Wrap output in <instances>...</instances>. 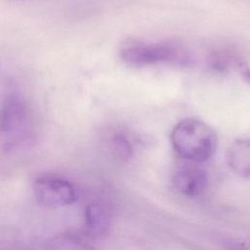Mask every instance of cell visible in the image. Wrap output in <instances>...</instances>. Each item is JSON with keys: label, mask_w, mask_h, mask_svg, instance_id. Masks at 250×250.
I'll return each instance as SVG.
<instances>
[{"label": "cell", "mask_w": 250, "mask_h": 250, "mask_svg": "<svg viewBox=\"0 0 250 250\" xmlns=\"http://www.w3.org/2000/svg\"><path fill=\"white\" fill-rule=\"evenodd\" d=\"M170 139L175 151L182 158L193 163L208 161L218 146V137L214 129L196 118H186L178 122Z\"/></svg>", "instance_id": "obj_1"}, {"label": "cell", "mask_w": 250, "mask_h": 250, "mask_svg": "<svg viewBox=\"0 0 250 250\" xmlns=\"http://www.w3.org/2000/svg\"><path fill=\"white\" fill-rule=\"evenodd\" d=\"M34 115L26 99L9 93L0 102V139L7 149L29 143L34 134Z\"/></svg>", "instance_id": "obj_2"}, {"label": "cell", "mask_w": 250, "mask_h": 250, "mask_svg": "<svg viewBox=\"0 0 250 250\" xmlns=\"http://www.w3.org/2000/svg\"><path fill=\"white\" fill-rule=\"evenodd\" d=\"M120 57L125 63L132 66L184 62L187 60V56L182 49L164 43L129 45L121 50Z\"/></svg>", "instance_id": "obj_3"}, {"label": "cell", "mask_w": 250, "mask_h": 250, "mask_svg": "<svg viewBox=\"0 0 250 250\" xmlns=\"http://www.w3.org/2000/svg\"><path fill=\"white\" fill-rule=\"evenodd\" d=\"M33 192L37 202L49 208L71 205L79 198L78 190L71 182L55 175L36 178L33 182Z\"/></svg>", "instance_id": "obj_4"}, {"label": "cell", "mask_w": 250, "mask_h": 250, "mask_svg": "<svg viewBox=\"0 0 250 250\" xmlns=\"http://www.w3.org/2000/svg\"><path fill=\"white\" fill-rule=\"evenodd\" d=\"M207 172L197 166H185L176 170L172 178L175 190L182 196L194 198L201 195L208 188Z\"/></svg>", "instance_id": "obj_5"}, {"label": "cell", "mask_w": 250, "mask_h": 250, "mask_svg": "<svg viewBox=\"0 0 250 250\" xmlns=\"http://www.w3.org/2000/svg\"><path fill=\"white\" fill-rule=\"evenodd\" d=\"M227 162L236 175L250 179V138L236 139L229 146Z\"/></svg>", "instance_id": "obj_6"}, {"label": "cell", "mask_w": 250, "mask_h": 250, "mask_svg": "<svg viewBox=\"0 0 250 250\" xmlns=\"http://www.w3.org/2000/svg\"><path fill=\"white\" fill-rule=\"evenodd\" d=\"M85 227L91 234L102 235L110 226V216L105 207L99 203L87 205L84 213Z\"/></svg>", "instance_id": "obj_7"}, {"label": "cell", "mask_w": 250, "mask_h": 250, "mask_svg": "<svg viewBox=\"0 0 250 250\" xmlns=\"http://www.w3.org/2000/svg\"><path fill=\"white\" fill-rule=\"evenodd\" d=\"M135 141V138L127 131L119 129L110 134L108 144L110 150L116 157L122 160H128L134 153Z\"/></svg>", "instance_id": "obj_8"}, {"label": "cell", "mask_w": 250, "mask_h": 250, "mask_svg": "<svg viewBox=\"0 0 250 250\" xmlns=\"http://www.w3.org/2000/svg\"><path fill=\"white\" fill-rule=\"evenodd\" d=\"M235 66L239 70L242 79L245 81V83H247L250 86V67L242 62H237Z\"/></svg>", "instance_id": "obj_9"}]
</instances>
